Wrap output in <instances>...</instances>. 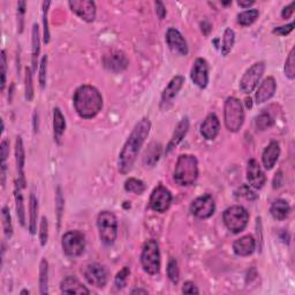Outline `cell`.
<instances>
[{
    "instance_id": "6da1fadb",
    "label": "cell",
    "mask_w": 295,
    "mask_h": 295,
    "mask_svg": "<svg viewBox=\"0 0 295 295\" xmlns=\"http://www.w3.org/2000/svg\"><path fill=\"white\" fill-rule=\"evenodd\" d=\"M151 122L148 118H143L136 123L133 128L129 138L123 144L122 150L119 153L118 159V169L119 172L122 174H127L134 166L136 158L139 156V152L142 148L145 140L150 134Z\"/></svg>"
},
{
    "instance_id": "60d3db41",
    "label": "cell",
    "mask_w": 295,
    "mask_h": 295,
    "mask_svg": "<svg viewBox=\"0 0 295 295\" xmlns=\"http://www.w3.org/2000/svg\"><path fill=\"white\" fill-rule=\"evenodd\" d=\"M166 272H168V277L169 279L172 281L173 284H178L179 283V267H178V262L175 258H170L169 263H168V269H166Z\"/></svg>"
},
{
    "instance_id": "8992f818",
    "label": "cell",
    "mask_w": 295,
    "mask_h": 295,
    "mask_svg": "<svg viewBox=\"0 0 295 295\" xmlns=\"http://www.w3.org/2000/svg\"><path fill=\"white\" fill-rule=\"evenodd\" d=\"M223 220L228 231L238 234L247 227L248 221H249V213L241 205H233L224 211Z\"/></svg>"
},
{
    "instance_id": "d6a6232c",
    "label": "cell",
    "mask_w": 295,
    "mask_h": 295,
    "mask_svg": "<svg viewBox=\"0 0 295 295\" xmlns=\"http://www.w3.org/2000/svg\"><path fill=\"white\" fill-rule=\"evenodd\" d=\"M235 43V32L231 28H226L223 36V44H221V54L226 57L232 51Z\"/></svg>"
},
{
    "instance_id": "f546056e",
    "label": "cell",
    "mask_w": 295,
    "mask_h": 295,
    "mask_svg": "<svg viewBox=\"0 0 295 295\" xmlns=\"http://www.w3.org/2000/svg\"><path fill=\"white\" fill-rule=\"evenodd\" d=\"M37 219H38V201L36 196L31 194L29 200V232L30 234H36L37 231Z\"/></svg>"
},
{
    "instance_id": "94428289",
    "label": "cell",
    "mask_w": 295,
    "mask_h": 295,
    "mask_svg": "<svg viewBox=\"0 0 295 295\" xmlns=\"http://www.w3.org/2000/svg\"><path fill=\"white\" fill-rule=\"evenodd\" d=\"M21 294H30V292H29V290H22V292H21Z\"/></svg>"
},
{
    "instance_id": "ba28073f",
    "label": "cell",
    "mask_w": 295,
    "mask_h": 295,
    "mask_svg": "<svg viewBox=\"0 0 295 295\" xmlns=\"http://www.w3.org/2000/svg\"><path fill=\"white\" fill-rule=\"evenodd\" d=\"M61 246L68 257H79L85 249L84 235L80 231H70L62 235Z\"/></svg>"
},
{
    "instance_id": "9c48e42d",
    "label": "cell",
    "mask_w": 295,
    "mask_h": 295,
    "mask_svg": "<svg viewBox=\"0 0 295 295\" xmlns=\"http://www.w3.org/2000/svg\"><path fill=\"white\" fill-rule=\"evenodd\" d=\"M85 279L90 285L97 288H104L109 281V272L104 265L100 263H90L82 269Z\"/></svg>"
},
{
    "instance_id": "7bdbcfd3",
    "label": "cell",
    "mask_w": 295,
    "mask_h": 295,
    "mask_svg": "<svg viewBox=\"0 0 295 295\" xmlns=\"http://www.w3.org/2000/svg\"><path fill=\"white\" fill-rule=\"evenodd\" d=\"M235 196H237V198H243L249 201H253L258 198L257 194H256L248 185H242L240 188H239V189L235 191Z\"/></svg>"
},
{
    "instance_id": "ac0fdd59",
    "label": "cell",
    "mask_w": 295,
    "mask_h": 295,
    "mask_svg": "<svg viewBox=\"0 0 295 295\" xmlns=\"http://www.w3.org/2000/svg\"><path fill=\"white\" fill-rule=\"evenodd\" d=\"M247 179L249 185L256 188V189H260V188L265 185L267 178H265L263 170L256 159H250L248 161Z\"/></svg>"
},
{
    "instance_id": "f35d334b",
    "label": "cell",
    "mask_w": 295,
    "mask_h": 295,
    "mask_svg": "<svg viewBox=\"0 0 295 295\" xmlns=\"http://www.w3.org/2000/svg\"><path fill=\"white\" fill-rule=\"evenodd\" d=\"M24 88H25V100L31 102L35 91H34V82H32V71L30 68H25L24 76Z\"/></svg>"
},
{
    "instance_id": "c3c4849f",
    "label": "cell",
    "mask_w": 295,
    "mask_h": 295,
    "mask_svg": "<svg viewBox=\"0 0 295 295\" xmlns=\"http://www.w3.org/2000/svg\"><path fill=\"white\" fill-rule=\"evenodd\" d=\"M0 67H2V91L5 90L6 85V73H7V58L5 51H2V60H0Z\"/></svg>"
},
{
    "instance_id": "74e56055",
    "label": "cell",
    "mask_w": 295,
    "mask_h": 295,
    "mask_svg": "<svg viewBox=\"0 0 295 295\" xmlns=\"http://www.w3.org/2000/svg\"><path fill=\"white\" fill-rule=\"evenodd\" d=\"M51 5V2H44L43 3V41L45 44H48L50 42V30H49V8Z\"/></svg>"
},
{
    "instance_id": "5b68a950",
    "label": "cell",
    "mask_w": 295,
    "mask_h": 295,
    "mask_svg": "<svg viewBox=\"0 0 295 295\" xmlns=\"http://www.w3.org/2000/svg\"><path fill=\"white\" fill-rule=\"evenodd\" d=\"M97 227L102 242L106 246L113 245L118 235V220L114 213L102 211L97 217Z\"/></svg>"
},
{
    "instance_id": "603a6c76",
    "label": "cell",
    "mask_w": 295,
    "mask_h": 295,
    "mask_svg": "<svg viewBox=\"0 0 295 295\" xmlns=\"http://www.w3.org/2000/svg\"><path fill=\"white\" fill-rule=\"evenodd\" d=\"M60 289L65 294H90V290L85 287L78 278L73 276H68L62 279Z\"/></svg>"
},
{
    "instance_id": "4fadbf2b",
    "label": "cell",
    "mask_w": 295,
    "mask_h": 295,
    "mask_svg": "<svg viewBox=\"0 0 295 295\" xmlns=\"http://www.w3.org/2000/svg\"><path fill=\"white\" fill-rule=\"evenodd\" d=\"M71 10L85 22H93L96 19V4L91 0H72L68 3Z\"/></svg>"
},
{
    "instance_id": "9a60e30c",
    "label": "cell",
    "mask_w": 295,
    "mask_h": 295,
    "mask_svg": "<svg viewBox=\"0 0 295 295\" xmlns=\"http://www.w3.org/2000/svg\"><path fill=\"white\" fill-rule=\"evenodd\" d=\"M185 83V79L181 75H177L170 81L168 87L164 89L163 93H161V101H160V109L168 110L171 105H172L173 100L178 96L179 91L181 90L182 85Z\"/></svg>"
},
{
    "instance_id": "e575fe53",
    "label": "cell",
    "mask_w": 295,
    "mask_h": 295,
    "mask_svg": "<svg viewBox=\"0 0 295 295\" xmlns=\"http://www.w3.org/2000/svg\"><path fill=\"white\" fill-rule=\"evenodd\" d=\"M258 15L259 12L257 10H247L238 15V22L243 27H248V25L253 24L257 20Z\"/></svg>"
},
{
    "instance_id": "f6af8a7d",
    "label": "cell",
    "mask_w": 295,
    "mask_h": 295,
    "mask_svg": "<svg viewBox=\"0 0 295 295\" xmlns=\"http://www.w3.org/2000/svg\"><path fill=\"white\" fill-rule=\"evenodd\" d=\"M49 239V223L45 217H42L40 224V241L42 246H45L48 243Z\"/></svg>"
},
{
    "instance_id": "2e32d148",
    "label": "cell",
    "mask_w": 295,
    "mask_h": 295,
    "mask_svg": "<svg viewBox=\"0 0 295 295\" xmlns=\"http://www.w3.org/2000/svg\"><path fill=\"white\" fill-rule=\"evenodd\" d=\"M166 43H168L170 50L174 54L181 55V57H186L188 54V45L185 37L175 28L168 29V31H166Z\"/></svg>"
},
{
    "instance_id": "6f0895ef",
    "label": "cell",
    "mask_w": 295,
    "mask_h": 295,
    "mask_svg": "<svg viewBox=\"0 0 295 295\" xmlns=\"http://www.w3.org/2000/svg\"><path fill=\"white\" fill-rule=\"evenodd\" d=\"M280 179H281V172H278L276 174V177H275V180H273V188H277V187L281 186Z\"/></svg>"
},
{
    "instance_id": "1f68e13d",
    "label": "cell",
    "mask_w": 295,
    "mask_h": 295,
    "mask_svg": "<svg viewBox=\"0 0 295 295\" xmlns=\"http://www.w3.org/2000/svg\"><path fill=\"white\" fill-rule=\"evenodd\" d=\"M40 293L45 295L49 293V263L45 258L40 264Z\"/></svg>"
},
{
    "instance_id": "d6986e66",
    "label": "cell",
    "mask_w": 295,
    "mask_h": 295,
    "mask_svg": "<svg viewBox=\"0 0 295 295\" xmlns=\"http://www.w3.org/2000/svg\"><path fill=\"white\" fill-rule=\"evenodd\" d=\"M220 130V122L215 113H210L201 125V134L205 140H215Z\"/></svg>"
},
{
    "instance_id": "277c9868",
    "label": "cell",
    "mask_w": 295,
    "mask_h": 295,
    "mask_svg": "<svg viewBox=\"0 0 295 295\" xmlns=\"http://www.w3.org/2000/svg\"><path fill=\"white\" fill-rule=\"evenodd\" d=\"M224 121L230 132L237 133L245 122V110L242 103L235 97H228L224 105Z\"/></svg>"
},
{
    "instance_id": "8fae6325",
    "label": "cell",
    "mask_w": 295,
    "mask_h": 295,
    "mask_svg": "<svg viewBox=\"0 0 295 295\" xmlns=\"http://www.w3.org/2000/svg\"><path fill=\"white\" fill-rule=\"evenodd\" d=\"M216 210L215 200L210 194H204L195 199L190 204L191 215L200 218V219H208Z\"/></svg>"
},
{
    "instance_id": "91938a15",
    "label": "cell",
    "mask_w": 295,
    "mask_h": 295,
    "mask_svg": "<svg viewBox=\"0 0 295 295\" xmlns=\"http://www.w3.org/2000/svg\"><path fill=\"white\" fill-rule=\"evenodd\" d=\"M132 294H148V290L142 288H136L132 290Z\"/></svg>"
},
{
    "instance_id": "4dcf8cb0",
    "label": "cell",
    "mask_w": 295,
    "mask_h": 295,
    "mask_svg": "<svg viewBox=\"0 0 295 295\" xmlns=\"http://www.w3.org/2000/svg\"><path fill=\"white\" fill-rule=\"evenodd\" d=\"M21 189H22V187L20 186L19 182H16L15 190H14L16 215H18V219L20 221V224L24 226L25 225V209H24V201H23L22 193H21Z\"/></svg>"
},
{
    "instance_id": "8d00e7d4",
    "label": "cell",
    "mask_w": 295,
    "mask_h": 295,
    "mask_svg": "<svg viewBox=\"0 0 295 295\" xmlns=\"http://www.w3.org/2000/svg\"><path fill=\"white\" fill-rule=\"evenodd\" d=\"M2 219H3V228L7 239H11L13 235V225H12V217L10 209L4 207L2 210Z\"/></svg>"
},
{
    "instance_id": "ffe728a7",
    "label": "cell",
    "mask_w": 295,
    "mask_h": 295,
    "mask_svg": "<svg viewBox=\"0 0 295 295\" xmlns=\"http://www.w3.org/2000/svg\"><path fill=\"white\" fill-rule=\"evenodd\" d=\"M15 161H16V170H18V177L20 186L25 187V177H24V165H25V151L23 141L21 136L16 138L15 143Z\"/></svg>"
},
{
    "instance_id": "5bb4252c",
    "label": "cell",
    "mask_w": 295,
    "mask_h": 295,
    "mask_svg": "<svg viewBox=\"0 0 295 295\" xmlns=\"http://www.w3.org/2000/svg\"><path fill=\"white\" fill-rule=\"evenodd\" d=\"M103 65L110 72L120 73L128 67L129 60H128L127 55L121 51H112L103 57Z\"/></svg>"
},
{
    "instance_id": "680465c9",
    "label": "cell",
    "mask_w": 295,
    "mask_h": 295,
    "mask_svg": "<svg viewBox=\"0 0 295 295\" xmlns=\"http://www.w3.org/2000/svg\"><path fill=\"white\" fill-rule=\"evenodd\" d=\"M34 132L37 133L38 132V112L37 110L34 113Z\"/></svg>"
},
{
    "instance_id": "836d02e7",
    "label": "cell",
    "mask_w": 295,
    "mask_h": 295,
    "mask_svg": "<svg viewBox=\"0 0 295 295\" xmlns=\"http://www.w3.org/2000/svg\"><path fill=\"white\" fill-rule=\"evenodd\" d=\"M145 185L142 180H139V179L135 178H129L127 179L125 182V189L128 193H133L136 195H141L145 191Z\"/></svg>"
},
{
    "instance_id": "52a82bcc",
    "label": "cell",
    "mask_w": 295,
    "mask_h": 295,
    "mask_svg": "<svg viewBox=\"0 0 295 295\" xmlns=\"http://www.w3.org/2000/svg\"><path fill=\"white\" fill-rule=\"evenodd\" d=\"M141 264L143 270L149 275L155 276L160 270V253L159 246L156 240H148L144 243L142 254H141Z\"/></svg>"
},
{
    "instance_id": "d4e9b609",
    "label": "cell",
    "mask_w": 295,
    "mask_h": 295,
    "mask_svg": "<svg viewBox=\"0 0 295 295\" xmlns=\"http://www.w3.org/2000/svg\"><path fill=\"white\" fill-rule=\"evenodd\" d=\"M188 129H189V120H188V118H183L182 120L178 123L177 127H175L172 138H171V141L168 144V148H166V153L171 152L174 148L178 147V144L180 143L182 139L186 136Z\"/></svg>"
},
{
    "instance_id": "bcb514c9",
    "label": "cell",
    "mask_w": 295,
    "mask_h": 295,
    "mask_svg": "<svg viewBox=\"0 0 295 295\" xmlns=\"http://www.w3.org/2000/svg\"><path fill=\"white\" fill-rule=\"evenodd\" d=\"M62 210H63V198L61 194V188L58 187L57 191H55V212H57V216H58L59 226H60Z\"/></svg>"
},
{
    "instance_id": "ee69618b",
    "label": "cell",
    "mask_w": 295,
    "mask_h": 295,
    "mask_svg": "<svg viewBox=\"0 0 295 295\" xmlns=\"http://www.w3.org/2000/svg\"><path fill=\"white\" fill-rule=\"evenodd\" d=\"M46 72H48V55H43L40 66V75H38V80H40V85L42 89L45 88L46 85Z\"/></svg>"
},
{
    "instance_id": "3957f363",
    "label": "cell",
    "mask_w": 295,
    "mask_h": 295,
    "mask_svg": "<svg viewBox=\"0 0 295 295\" xmlns=\"http://www.w3.org/2000/svg\"><path fill=\"white\" fill-rule=\"evenodd\" d=\"M174 181L179 186H191L199 178V161L193 155H180L174 169Z\"/></svg>"
},
{
    "instance_id": "9f6ffc18",
    "label": "cell",
    "mask_w": 295,
    "mask_h": 295,
    "mask_svg": "<svg viewBox=\"0 0 295 295\" xmlns=\"http://www.w3.org/2000/svg\"><path fill=\"white\" fill-rule=\"evenodd\" d=\"M238 5L242 7V8H249L251 5H254V2L251 0V2H249V0H247V2H243V0H239L238 2Z\"/></svg>"
},
{
    "instance_id": "db71d44e",
    "label": "cell",
    "mask_w": 295,
    "mask_h": 295,
    "mask_svg": "<svg viewBox=\"0 0 295 295\" xmlns=\"http://www.w3.org/2000/svg\"><path fill=\"white\" fill-rule=\"evenodd\" d=\"M294 5H295V3L292 2L288 6H286L284 8L283 12H281V16H283L284 19H289L290 16H292L293 12H294Z\"/></svg>"
},
{
    "instance_id": "30bf717a",
    "label": "cell",
    "mask_w": 295,
    "mask_h": 295,
    "mask_svg": "<svg viewBox=\"0 0 295 295\" xmlns=\"http://www.w3.org/2000/svg\"><path fill=\"white\" fill-rule=\"evenodd\" d=\"M265 71V63L263 61L256 62L248 68L240 80V89L243 93L253 92L262 78Z\"/></svg>"
},
{
    "instance_id": "e0dca14e",
    "label": "cell",
    "mask_w": 295,
    "mask_h": 295,
    "mask_svg": "<svg viewBox=\"0 0 295 295\" xmlns=\"http://www.w3.org/2000/svg\"><path fill=\"white\" fill-rule=\"evenodd\" d=\"M191 81L198 85L199 88H207L209 83V65L205 59L198 58L194 62L190 71Z\"/></svg>"
},
{
    "instance_id": "44dd1931",
    "label": "cell",
    "mask_w": 295,
    "mask_h": 295,
    "mask_svg": "<svg viewBox=\"0 0 295 295\" xmlns=\"http://www.w3.org/2000/svg\"><path fill=\"white\" fill-rule=\"evenodd\" d=\"M277 89V83L272 76L265 79L257 89L255 95V100L257 104H263V103L268 102L270 98L275 95Z\"/></svg>"
},
{
    "instance_id": "484cf974",
    "label": "cell",
    "mask_w": 295,
    "mask_h": 295,
    "mask_svg": "<svg viewBox=\"0 0 295 295\" xmlns=\"http://www.w3.org/2000/svg\"><path fill=\"white\" fill-rule=\"evenodd\" d=\"M161 156V145L160 143L151 142L144 152L143 164L145 168H153L159 160Z\"/></svg>"
},
{
    "instance_id": "7402d4cb",
    "label": "cell",
    "mask_w": 295,
    "mask_h": 295,
    "mask_svg": "<svg viewBox=\"0 0 295 295\" xmlns=\"http://www.w3.org/2000/svg\"><path fill=\"white\" fill-rule=\"evenodd\" d=\"M256 242L255 239L251 235H245L238 240H235L233 243V250L235 255L238 256H249L255 251Z\"/></svg>"
},
{
    "instance_id": "d590c367",
    "label": "cell",
    "mask_w": 295,
    "mask_h": 295,
    "mask_svg": "<svg viewBox=\"0 0 295 295\" xmlns=\"http://www.w3.org/2000/svg\"><path fill=\"white\" fill-rule=\"evenodd\" d=\"M273 123H275V120H273V118L268 113H260L255 119L256 129L260 132L267 130L269 129V128H271L273 126Z\"/></svg>"
},
{
    "instance_id": "f5cc1de1",
    "label": "cell",
    "mask_w": 295,
    "mask_h": 295,
    "mask_svg": "<svg viewBox=\"0 0 295 295\" xmlns=\"http://www.w3.org/2000/svg\"><path fill=\"white\" fill-rule=\"evenodd\" d=\"M155 6H156V14H157V16L160 20H163L165 18V15H166V10H165L164 4L161 3V2H156Z\"/></svg>"
},
{
    "instance_id": "f1b7e54d",
    "label": "cell",
    "mask_w": 295,
    "mask_h": 295,
    "mask_svg": "<svg viewBox=\"0 0 295 295\" xmlns=\"http://www.w3.org/2000/svg\"><path fill=\"white\" fill-rule=\"evenodd\" d=\"M32 52H31V63H32V73L37 70L38 57L41 53V36H40V27L37 24L32 25Z\"/></svg>"
},
{
    "instance_id": "816d5d0a",
    "label": "cell",
    "mask_w": 295,
    "mask_h": 295,
    "mask_svg": "<svg viewBox=\"0 0 295 295\" xmlns=\"http://www.w3.org/2000/svg\"><path fill=\"white\" fill-rule=\"evenodd\" d=\"M182 293L183 294H199L200 290L196 287V285L191 281H186L182 286Z\"/></svg>"
},
{
    "instance_id": "ab89813d",
    "label": "cell",
    "mask_w": 295,
    "mask_h": 295,
    "mask_svg": "<svg viewBox=\"0 0 295 295\" xmlns=\"http://www.w3.org/2000/svg\"><path fill=\"white\" fill-rule=\"evenodd\" d=\"M285 75L287 76L289 80L295 79V49L290 50L287 59L285 61Z\"/></svg>"
},
{
    "instance_id": "7c38bea8",
    "label": "cell",
    "mask_w": 295,
    "mask_h": 295,
    "mask_svg": "<svg viewBox=\"0 0 295 295\" xmlns=\"http://www.w3.org/2000/svg\"><path fill=\"white\" fill-rule=\"evenodd\" d=\"M171 202H172L171 191L166 187L159 185L151 193L149 204H150V208L153 211L163 213L170 208Z\"/></svg>"
},
{
    "instance_id": "cb8c5ba5",
    "label": "cell",
    "mask_w": 295,
    "mask_h": 295,
    "mask_svg": "<svg viewBox=\"0 0 295 295\" xmlns=\"http://www.w3.org/2000/svg\"><path fill=\"white\" fill-rule=\"evenodd\" d=\"M279 156H280L279 143L276 142V141H272V142L269 143L268 147L265 148L263 151L262 161L264 168L267 170H271L273 166L276 165Z\"/></svg>"
},
{
    "instance_id": "7a4b0ae2",
    "label": "cell",
    "mask_w": 295,
    "mask_h": 295,
    "mask_svg": "<svg viewBox=\"0 0 295 295\" xmlns=\"http://www.w3.org/2000/svg\"><path fill=\"white\" fill-rule=\"evenodd\" d=\"M73 104L81 118L92 119L102 111L103 97L95 87L84 84L76 89L73 96Z\"/></svg>"
},
{
    "instance_id": "4316f807",
    "label": "cell",
    "mask_w": 295,
    "mask_h": 295,
    "mask_svg": "<svg viewBox=\"0 0 295 295\" xmlns=\"http://www.w3.org/2000/svg\"><path fill=\"white\" fill-rule=\"evenodd\" d=\"M66 129V119L63 117L60 109L55 108L53 110V135L57 143H61L62 134Z\"/></svg>"
},
{
    "instance_id": "83f0119b",
    "label": "cell",
    "mask_w": 295,
    "mask_h": 295,
    "mask_svg": "<svg viewBox=\"0 0 295 295\" xmlns=\"http://www.w3.org/2000/svg\"><path fill=\"white\" fill-rule=\"evenodd\" d=\"M290 211L289 204L285 200H277L272 203L270 208V212L272 217L277 220H284L287 218Z\"/></svg>"
},
{
    "instance_id": "b9f144b4",
    "label": "cell",
    "mask_w": 295,
    "mask_h": 295,
    "mask_svg": "<svg viewBox=\"0 0 295 295\" xmlns=\"http://www.w3.org/2000/svg\"><path fill=\"white\" fill-rule=\"evenodd\" d=\"M130 275V270H129V268H122L120 271H119L117 273V276H115L114 278V285L117 286V288L119 289H121L125 287V286L127 285V279H128V277H129Z\"/></svg>"
},
{
    "instance_id": "11a10c76",
    "label": "cell",
    "mask_w": 295,
    "mask_h": 295,
    "mask_svg": "<svg viewBox=\"0 0 295 295\" xmlns=\"http://www.w3.org/2000/svg\"><path fill=\"white\" fill-rule=\"evenodd\" d=\"M201 27H202V32L204 35H209V32H210L212 29L210 22H208V21H204V22L201 23Z\"/></svg>"
},
{
    "instance_id": "7dc6e473",
    "label": "cell",
    "mask_w": 295,
    "mask_h": 295,
    "mask_svg": "<svg viewBox=\"0 0 295 295\" xmlns=\"http://www.w3.org/2000/svg\"><path fill=\"white\" fill-rule=\"evenodd\" d=\"M25 7H27V3L25 2H19L18 3V31L19 32L23 31Z\"/></svg>"
},
{
    "instance_id": "f907efd6",
    "label": "cell",
    "mask_w": 295,
    "mask_h": 295,
    "mask_svg": "<svg viewBox=\"0 0 295 295\" xmlns=\"http://www.w3.org/2000/svg\"><path fill=\"white\" fill-rule=\"evenodd\" d=\"M10 155V142L8 140H3L0 144V157H2V163H6V159Z\"/></svg>"
},
{
    "instance_id": "681fc988",
    "label": "cell",
    "mask_w": 295,
    "mask_h": 295,
    "mask_svg": "<svg viewBox=\"0 0 295 295\" xmlns=\"http://www.w3.org/2000/svg\"><path fill=\"white\" fill-rule=\"evenodd\" d=\"M294 29V22H290L287 25H281V27H278L273 29V34H277L279 36H286L288 35L289 32H292Z\"/></svg>"
}]
</instances>
